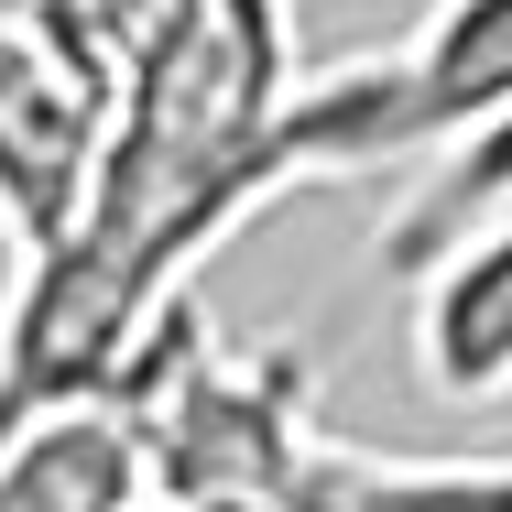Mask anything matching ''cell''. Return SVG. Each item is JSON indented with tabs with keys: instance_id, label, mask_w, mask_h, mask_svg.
Here are the masks:
<instances>
[{
	"instance_id": "cell-1",
	"label": "cell",
	"mask_w": 512,
	"mask_h": 512,
	"mask_svg": "<svg viewBox=\"0 0 512 512\" xmlns=\"http://www.w3.org/2000/svg\"><path fill=\"white\" fill-rule=\"evenodd\" d=\"M109 88L120 77L55 11L0 0V229H11V262H33L77 229L109 142Z\"/></svg>"
},
{
	"instance_id": "cell-2",
	"label": "cell",
	"mask_w": 512,
	"mask_h": 512,
	"mask_svg": "<svg viewBox=\"0 0 512 512\" xmlns=\"http://www.w3.org/2000/svg\"><path fill=\"white\" fill-rule=\"evenodd\" d=\"M414 371L447 404H502L512 393V218L458 240L436 273H414Z\"/></svg>"
},
{
	"instance_id": "cell-3",
	"label": "cell",
	"mask_w": 512,
	"mask_h": 512,
	"mask_svg": "<svg viewBox=\"0 0 512 512\" xmlns=\"http://www.w3.org/2000/svg\"><path fill=\"white\" fill-rule=\"evenodd\" d=\"M295 512H512V458H371V447H316Z\"/></svg>"
}]
</instances>
